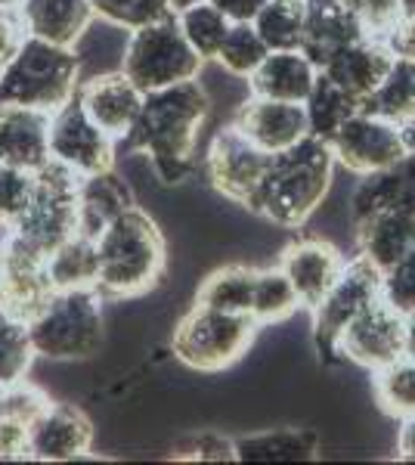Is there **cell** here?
<instances>
[{
    "instance_id": "22",
    "label": "cell",
    "mask_w": 415,
    "mask_h": 465,
    "mask_svg": "<svg viewBox=\"0 0 415 465\" xmlns=\"http://www.w3.org/2000/svg\"><path fill=\"white\" fill-rule=\"evenodd\" d=\"M78 100L87 109V115L103 127L112 137H124L127 127L133 124L137 112L143 106V90L133 84L127 74L109 72V74H96L87 84L78 87Z\"/></svg>"
},
{
    "instance_id": "1",
    "label": "cell",
    "mask_w": 415,
    "mask_h": 465,
    "mask_svg": "<svg viewBox=\"0 0 415 465\" xmlns=\"http://www.w3.org/2000/svg\"><path fill=\"white\" fill-rule=\"evenodd\" d=\"M208 109V94L195 78L149 90L143 94V106L133 124L127 127L124 137L115 140L118 155L146 153L153 159L155 177L164 186L180 183L195 171L193 153Z\"/></svg>"
},
{
    "instance_id": "33",
    "label": "cell",
    "mask_w": 415,
    "mask_h": 465,
    "mask_svg": "<svg viewBox=\"0 0 415 465\" xmlns=\"http://www.w3.org/2000/svg\"><path fill=\"white\" fill-rule=\"evenodd\" d=\"M298 307H301V298L282 270L279 267L258 270L254 298H252V320L258 322V326H270V322L291 317Z\"/></svg>"
},
{
    "instance_id": "14",
    "label": "cell",
    "mask_w": 415,
    "mask_h": 465,
    "mask_svg": "<svg viewBox=\"0 0 415 465\" xmlns=\"http://www.w3.org/2000/svg\"><path fill=\"white\" fill-rule=\"evenodd\" d=\"M270 164V155L245 140L232 124H226L217 131V137L211 140L208 149V180L221 196L232 199L236 205H245L248 196L254 193V186L261 183L263 171Z\"/></svg>"
},
{
    "instance_id": "41",
    "label": "cell",
    "mask_w": 415,
    "mask_h": 465,
    "mask_svg": "<svg viewBox=\"0 0 415 465\" xmlns=\"http://www.w3.org/2000/svg\"><path fill=\"white\" fill-rule=\"evenodd\" d=\"M351 13L360 19L369 37H381L388 41L390 32L403 22V6L400 0H344Z\"/></svg>"
},
{
    "instance_id": "18",
    "label": "cell",
    "mask_w": 415,
    "mask_h": 465,
    "mask_svg": "<svg viewBox=\"0 0 415 465\" xmlns=\"http://www.w3.org/2000/svg\"><path fill=\"white\" fill-rule=\"evenodd\" d=\"M375 212H403L415 217V149L388 168L369 171L351 199L353 223Z\"/></svg>"
},
{
    "instance_id": "26",
    "label": "cell",
    "mask_w": 415,
    "mask_h": 465,
    "mask_svg": "<svg viewBox=\"0 0 415 465\" xmlns=\"http://www.w3.org/2000/svg\"><path fill=\"white\" fill-rule=\"evenodd\" d=\"M353 227H357L360 254L372 261L381 273L397 267L415 242V217L403 212H375Z\"/></svg>"
},
{
    "instance_id": "4",
    "label": "cell",
    "mask_w": 415,
    "mask_h": 465,
    "mask_svg": "<svg viewBox=\"0 0 415 465\" xmlns=\"http://www.w3.org/2000/svg\"><path fill=\"white\" fill-rule=\"evenodd\" d=\"M78 69L72 47L25 35L0 74V106H28L53 115L78 94Z\"/></svg>"
},
{
    "instance_id": "44",
    "label": "cell",
    "mask_w": 415,
    "mask_h": 465,
    "mask_svg": "<svg viewBox=\"0 0 415 465\" xmlns=\"http://www.w3.org/2000/svg\"><path fill=\"white\" fill-rule=\"evenodd\" d=\"M0 460H32V447H28V425L16 419L0 416Z\"/></svg>"
},
{
    "instance_id": "24",
    "label": "cell",
    "mask_w": 415,
    "mask_h": 465,
    "mask_svg": "<svg viewBox=\"0 0 415 465\" xmlns=\"http://www.w3.org/2000/svg\"><path fill=\"white\" fill-rule=\"evenodd\" d=\"M316 65L301 50H270L263 63L248 74L254 96L285 103H304L313 87Z\"/></svg>"
},
{
    "instance_id": "21",
    "label": "cell",
    "mask_w": 415,
    "mask_h": 465,
    "mask_svg": "<svg viewBox=\"0 0 415 465\" xmlns=\"http://www.w3.org/2000/svg\"><path fill=\"white\" fill-rule=\"evenodd\" d=\"M50 159V112L0 106V164L37 171Z\"/></svg>"
},
{
    "instance_id": "25",
    "label": "cell",
    "mask_w": 415,
    "mask_h": 465,
    "mask_svg": "<svg viewBox=\"0 0 415 465\" xmlns=\"http://www.w3.org/2000/svg\"><path fill=\"white\" fill-rule=\"evenodd\" d=\"M133 202L131 186L115 174V168L100 171V174L81 177L78 190V232L90 239H100L103 230L115 217H122Z\"/></svg>"
},
{
    "instance_id": "43",
    "label": "cell",
    "mask_w": 415,
    "mask_h": 465,
    "mask_svg": "<svg viewBox=\"0 0 415 465\" xmlns=\"http://www.w3.org/2000/svg\"><path fill=\"white\" fill-rule=\"evenodd\" d=\"M177 460H208V462H223V460H236V444L221 438V434H202L193 438L186 447H180Z\"/></svg>"
},
{
    "instance_id": "29",
    "label": "cell",
    "mask_w": 415,
    "mask_h": 465,
    "mask_svg": "<svg viewBox=\"0 0 415 465\" xmlns=\"http://www.w3.org/2000/svg\"><path fill=\"white\" fill-rule=\"evenodd\" d=\"M304 109H307L311 134L329 143V140L338 134V127L360 112V100L338 87L326 72L316 69V78H313L311 94H307V100H304Z\"/></svg>"
},
{
    "instance_id": "46",
    "label": "cell",
    "mask_w": 415,
    "mask_h": 465,
    "mask_svg": "<svg viewBox=\"0 0 415 465\" xmlns=\"http://www.w3.org/2000/svg\"><path fill=\"white\" fill-rule=\"evenodd\" d=\"M208 4H214L230 22H252L267 0H208Z\"/></svg>"
},
{
    "instance_id": "20",
    "label": "cell",
    "mask_w": 415,
    "mask_h": 465,
    "mask_svg": "<svg viewBox=\"0 0 415 465\" xmlns=\"http://www.w3.org/2000/svg\"><path fill=\"white\" fill-rule=\"evenodd\" d=\"M394 56L397 54L390 50L388 41H381V37H363V41H353L347 47L335 50L320 65V72H326L351 96L363 100V96H369L384 81V74L394 65Z\"/></svg>"
},
{
    "instance_id": "34",
    "label": "cell",
    "mask_w": 415,
    "mask_h": 465,
    "mask_svg": "<svg viewBox=\"0 0 415 465\" xmlns=\"http://www.w3.org/2000/svg\"><path fill=\"white\" fill-rule=\"evenodd\" d=\"M375 401L394 419L415 416V360L400 357L394 363L375 370Z\"/></svg>"
},
{
    "instance_id": "45",
    "label": "cell",
    "mask_w": 415,
    "mask_h": 465,
    "mask_svg": "<svg viewBox=\"0 0 415 465\" xmlns=\"http://www.w3.org/2000/svg\"><path fill=\"white\" fill-rule=\"evenodd\" d=\"M22 37H25V25L19 19V10H0V74L19 50Z\"/></svg>"
},
{
    "instance_id": "48",
    "label": "cell",
    "mask_w": 415,
    "mask_h": 465,
    "mask_svg": "<svg viewBox=\"0 0 415 465\" xmlns=\"http://www.w3.org/2000/svg\"><path fill=\"white\" fill-rule=\"evenodd\" d=\"M397 460L415 462V416L403 419V429H400V440H397Z\"/></svg>"
},
{
    "instance_id": "6",
    "label": "cell",
    "mask_w": 415,
    "mask_h": 465,
    "mask_svg": "<svg viewBox=\"0 0 415 465\" xmlns=\"http://www.w3.org/2000/svg\"><path fill=\"white\" fill-rule=\"evenodd\" d=\"M258 322L248 313L217 311L208 304H193V311L173 329V357L199 372H221L248 354Z\"/></svg>"
},
{
    "instance_id": "50",
    "label": "cell",
    "mask_w": 415,
    "mask_h": 465,
    "mask_svg": "<svg viewBox=\"0 0 415 465\" xmlns=\"http://www.w3.org/2000/svg\"><path fill=\"white\" fill-rule=\"evenodd\" d=\"M10 232H13L10 223H4V221H0V249H4V245H6V239H10Z\"/></svg>"
},
{
    "instance_id": "49",
    "label": "cell",
    "mask_w": 415,
    "mask_h": 465,
    "mask_svg": "<svg viewBox=\"0 0 415 465\" xmlns=\"http://www.w3.org/2000/svg\"><path fill=\"white\" fill-rule=\"evenodd\" d=\"M403 326H406V335H403V357L415 360V311H406V313H403Z\"/></svg>"
},
{
    "instance_id": "13",
    "label": "cell",
    "mask_w": 415,
    "mask_h": 465,
    "mask_svg": "<svg viewBox=\"0 0 415 465\" xmlns=\"http://www.w3.org/2000/svg\"><path fill=\"white\" fill-rule=\"evenodd\" d=\"M53 292L56 289L47 273V254L10 232L0 249V311L28 322L41 313Z\"/></svg>"
},
{
    "instance_id": "30",
    "label": "cell",
    "mask_w": 415,
    "mask_h": 465,
    "mask_svg": "<svg viewBox=\"0 0 415 465\" xmlns=\"http://www.w3.org/2000/svg\"><path fill=\"white\" fill-rule=\"evenodd\" d=\"M320 450V438L307 429H279L254 438L236 440V460L245 462H294L313 460Z\"/></svg>"
},
{
    "instance_id": "39",
    "label": "cell",
    "mask_w": 415,
    "mask_h": 465,
    "mask_svg": "<svg viewBox=\"0 0 415 465\" xmlns=\"http://www.w3.org/2000/svg\"><path fill=\"white\" fill-rule=\"evenodd\" d=\"M50 407V397L41 391V388L28 385L25 379L16 381V385L0 388V416L4 419H16L22 425H32L44 416V410Z\"/></svg>"
},
{
    "instance_id": "35",
    "label": "cell",
    "mask_w": 415,
    "mask_h": 465,
    "mask_svg": "<svg viewBox=\"0 0 415 465\" xmlns=\"http://www.w3.org/2000/svg\"><path fill=\"white\" fill-rule=\"evenodd\" d=\"M35 357L37 354L32 344V332H28V322L0 311V388L16 385V381L25 379Z\"/></svg>"
},
{
    "instance_id": "19",
    "label": "cell",
    "mask_w": 415,
    "mask_h": 465,
    "mask_svg": "<svg viewBox=\"0 0 415 465\" xmlns=\"http://www.w3.org/2000/svg\"><path fill=\"white\" fill-rule=\"evenodd\" d=\"M366 28L351 13L344 0H304V37H301V54L320 69L335 50L353 41H363Z\"/></svg>"
},
{
    "instance_id": "53",
    "label": "cell",
    "mask_w": 415,
    "mask_h": 465,
    "mask_svg": "<svg viewBox=\"0 0 415 465\" xmlns=\"http://www.w3.org/2000/svg\"><path fill=\"white\" fill-rule=\"evenodd\" d=\"M22 0H0V10H19Z\"/></svg>"
},
{
    "instance_id": "52",
    "label": "cell",
    "mask_w": 415,
    "mask_h": 465,
    "mask_svg": "<svg viewBox=\"0 0 415 465\" xmlns=\"http://www.w3.org/2000/svg\"><path fill=\"white\" fill-rule=\"evenodd\" d=\"M400 6H403V19L415 16V0H400Z\"/></svg>"
},
{
    "instance_id": "9",
    "label": "cell",
    "mask_w": 415,
    "mask_h": 465,
    "mask_svg": "<svg viewBox=\"0 0 415 465\" xmlns=\"http://www.w3.org/2000/svg\"><path fill=\"white\" fill-rule=\"evenodd\" d=\"M335 162H341L353 174L388 168L415 149V118L410 122H388L366 112H357L338 127V134L329 140Z\"/></svg>"
},
{
    "instance_id": "28",
    "label": "cell",
    "mask_w": 415,
    "mask_h": 465,
    "mask_svg": "<svg viewBox=\"0 0 415 465\" xmlns=\"http://www.w3.org/2000/svg\"><path fill=\"white\" fill-rule=\"evenodd\" d=\"M47 273L53 289H96V273H100L96 239L81 232L69 236L47 254Z\"/></svg>"
},
{
    "instance_id": "2",
    "label": "cell",
    "mask_w": 415,
    "mask_h": 465,
    "mask_svg": "<svg viewBox=\"0 0 415 465\" xmlns=\"http://www.w3.org/2000/svg\"><path fill=\"white\" fill-rule=\"evenodd\" d=\"M331 171H335L331 146L307 134L291 149L270 155L267 171L248 196L245 208L279 227H301L326 199Z\"/></svg>"
},
{
    "instance_id": "36",
    "label": "cell",
    "mask_w": 415,
    "mask_h": 465,
    "mask_svg": "<svg viewBox=\"0 0 415 465\" xmlns=\"http://www.w3.org/2000/svg\"><path fill=\"white\" fill-rule=\"evenodd\" d=\"M267 44L258 35L254 22H230V32L223 35L221 47H217L214 59L223 65L226 72L239 74V78H248L267 56Z\"/></svg>"
},
{
    "instance_id": "10",
    "label": "cell",
    "mask_w": 415,
    "mask_h": 465,
    "mask_svg": "<svg viewBox=\"0 0 415 465\" xmlns=\"http://www.w3.org/2000/svg\"><path fill=\"white\" fill-rule=\"evenodd\" d=\"M381 289H384V273L372 261H366L363 254L347 261L341 276L335 280V286L313 307V344L326 363H335L338 360L335 344L338 335L344 332V326L366 304H372L381 295Z\"/></svg>"
},
{
    "instance_id": "8",
    "label": "cell",
    "mask_w": 415,
    "mask_h": 465,
    "mask_svg": "<svg viewBox=\"0 0 415 465\" xmlns=\"http://www.w3.org/2000/svg\"><path fill=\"white\" fill-rule=\"evenodd\" d=\"M202 65H205V59L195 54L193 44L186 41L177 13L131 32V41H127L122 59V72L143 94L199 78Z\"/></svg>"
},
{
    "instance_id": "42",
    "label": "cell",
    "mask_w": 415,
    "mask_h": 465,
    "mask_svg": "<svg viewBox=\"0 0 415 465\" xmlns=\"http://www.w3.org/2000/svg\"><path fill=\"white\" fill-rule=\"evenodd\" d=\"M381 295L388 298L397 311H403V313L415 311V242H412V249L403 254V261L384 273Z\"/></svg>"
},
{
    "instance_id": "17",
    "label": "cell",
    "mask_w": 415,
    "mask_h": 465,
    "mask_svg": "<svg viewBox=\"0 0 415 465\" xmlns=\"http://www.w3.org/2000/svg\"><path fill=\"white\" fill-rule=\"evenodd\" d=\"M344 254L326 239H301L291 242L279 258V270L289 276L301 298V307H313L322 302V295L335 286V280L344 270Z\"/></svg>"
},
{
    "instance_id": "31",
    "label": "cell",
    "mask_w": 415,
    "mask_h": 465,
    "mask_svg": "<svg viewBox=\"0 0 415 465\" xmlns=\"http://www.w3.org/2000/svg\"><path fill=\"white\" fill-rule=\"evenodd\" d=\"M254 280H258V267H245V264L221 267L205 276V282L195 292V304H208L217 307V311L248 313L252 317Z\"/></svg>"
},
{
    "instance_id": "47",
    "label": "cell",
    "mask_w": 415,
    "mask_h": 465,
    "mask_svg": "<svg viewBox=\"0 0 415 465\" xmlns=\"http://www.w3.org/2000/svg\"><path fill=\"white\" fill-rule=\"evenodd\" d=\"M390 50L397 56H412L415 59V16H406L388 37Z\"/></svg>"
},
{
    "instance_id": "12",
    "label": "cell",
    "mask_w": 415,
    "mask_h": 465,
    "mask_svg": "<svg viewBox=\"0 0 415 465\" xmlns=\"http://www.w3.org/2000/svg\"><path fill=\"white\" fill-rule=\"evenodd\" d=\"M403 311H397L388 298L379 295L372 304H366L357 317L347 322L344 332L338 335L335 351L338 357L375 372L403 357Z\"/></svg>"
},
{
    "instance_id": "40",
    "label": "cell",
    "mask_w": 415,
    "mask_h": 465,
    "mask_svg": "<svg viewBox=\"0 0 415 465\" xmlns=\"http://www.w3.org/2000/svg\"><path fill=\"white\" fill-rule=\"evenodd\" d=\"M32 190H35V171L0 164V221L13 227L25 214L28 202H32Z\"/></svg>"
},
{
    "instance_id": "5",
    "label": "cell",
    "mask_w": 415,
    "mask_h": 465,
    "mask_svg": "<svg viewBox=\"0 0 415 465\" xmlns=\"http://www.w3.org/2000/svg\"><path fill=\"white\" fill-rule=\"evenodd\" d=\"M28 332L37 357L87 360L103 348V295L96 289H56Z\"/></svg>"
},
{
    "instance_id": "37",
    "label": "cell",
    "mask_w": 415,
    "mask_h": 465,
    "mask_svg": "<svg viewBox=\"0 0 415 465\" xmlns=\"http://www.w3.org/2000/svg\"><path fill=\"white\" fill-rule=\"evenodd\" d=\"M177 22H180V28H183L186 41L193 44V50L202 59H214L223 35L230 32V19H226L214 4H208V0H199V4L180 10Z\"/></svg>"
},
{
    "instance_id": "27",
    "label": "cell",
    "mask_w": 415,
    "mask_h": 465,
    "mask_svg": "<svg viewBox=\"0 0 415 465\" xmlns=\"http://www.w3.org/2000/svg\"><path fill=\"white\" fill-rule=\"evenodd\" d=\"M360 112L388 122H410L415 118V59L394 56V65L384 81L369 96L360 100Z\"/></svg>"
},
{
    "instance_id": "38",
    "label": "cell",
    "mask_w": 415,
    "mask_h": 465,
    "mask_svg": "<svg viewBox=\"0 0 415 465\" xmlns=\"http://www.w3.org/2000/svg\"><path fill=\"white\" fill-rule=\"evenodd\" d=\"M90 4H94L96 16L112 25H122L127 32L173 16L171 0H90Z\"/></svg>"
},
{
    "instance_id": "15",
    "label": "cell",
    "mask_w": 415,
    "mask_h": 465,
    "mask_svg": "<svg viewBox=\"0 0 415 465\" xmlns=\"http://www.w3.org/2000/svg\"><path fill=\"white\" fill-rule=\"evenodd\" d=\"M232 127L245 140H252L258 149H263L267 155L285 153V149L301 143L311 134L304 103L267 100V96H254V94L232 115Z\"/></svg>"
},
{
    "instance_id": "23",
    "label": "cell",
    "mask_w": 415,
    "mask_h": 465,
    "mask_svg": "<svg viewBox=\"0 0 415 465\" xmlns=\"http://www.w3.org/2000/svg\"><path fill=\"white\" fill-rule=\"evenodd\" d=\"M19 19L25 35L44 37L59 47H74L96 19L90 0H22Z\"/></svg>"
},
{
    "instance_id": "3",
    "label": "cell",
    "mask_w": 415,
    "mask_h": 465,
    "mask_svg": "<svg viewBox=\"0 0 415 465\" xmlns=\"http://www.w3.org/2000/svg\"><path fill=\"white\" fill-rule=\"evenodd\" d=\"M100 252V273H96V292L103 298H137L158 286L168 267V245L158 223L131 205L122 217L103 230L96 239Z\"/></svg>"
},
{
    "instance_id": "32",
    "label": "cell",
    "mask_w": 415,
    "mask_h": 465,
    "mask_svg": "<svg viewBox=\"0 0 415 465\" xmlns=\"http://www.w3.org/2000/svg\"><path fill=\"white\" fill-rule=\"evenodd\" d=\"M267 50H301L304 37V0H267L252 19Z\"/></svg>"
},
{
    "instance_id": "51",
    "label": "cell",
    "mask_w": 415,
    "mask_h": 465,
    "mask_svg": "<svg viewBox=\"0 0 415 465\" xmlns=\"http://www.w3.org/2000/svg\"><path fill=\"white\" fill-rule=\"evenodd\" d=\"M193 4H199V0H171V6H173V13H180V10H186V6H193Z\"/></svg>"
},
{
    "instance_id": "16",
    "label": "cell",
    "mask_w": 415,
    "mask_h": 465,
    "mask_svg": "<svg viewBox=\"0 0 415 465\" xmlns=\"http://www.w3.org/2000/svg\"><path fill=\"white\" fill-rule=\"evenodd\" d=\"M32 460L41 462H69L90 453L94 447V422L84 410L72 403H50L44 416L28 429Z\"/></svg>"
},
{
    "instance_id": "7",
    "label": "cell",
    "mask_w": 415,
    "mask_h": 465,
    "mask_svg": "<svg viewBox=\"0 0 415 465\" xmlns=\"http://www.w3.org/2000/svg\"><path fill=\"white\" fill-rule=\"evenodd\" d=\"M78 190L81 174L59 159H50L35 171V190L25 214L13 223V232L50 254L78 232Z\"/></svg>"
},
{
    "instance_id": "11",
    "label": "cell",
    "mask_w": 415,
    "mask_h": 465,
    "mask_svg": "<svg viewBox=\"0 0 415 465\" xmlns=\"http://www.w3.org/2000/svg\"><path fill=\"white\" fill-rule=\"evenodd\" d=\"M50 155L78 171L81 177L100 174L115 168V137L105 134L87 109L81 106L78 94L65 106H59L50 115Z\"/></svg>"
}]
</instances>
